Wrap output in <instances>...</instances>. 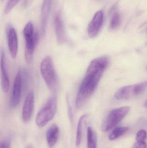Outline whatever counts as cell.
Returning <instances> with one entry per match:
<instances>
[{"instance_id": "cell-1", "label": "cell", "mask_w": 147, "mask_h": 148, "mask_svg": "<svg viewBox=\"0 0 147 148\" xmlns=\"http://www.w3.org/2000/svg\"><path fill=\"white\" fill-rule=\"evenodd\" d=\"M108 64L109 59L106 56L98 57L91 62L77 94L76 104L77 108H82L86 104Z\"/></svg>"}, {"instance_id": "cell-2", "label": "cell", "mask_w": 147, "mask_h": 148, "mask_svg": "<svg viewBox=\"0 0 147 148\" xmlns=\"http://www.w3.org/2000/svg\"><path fill=\"white\" fill-rule=\"evenodd\" d=\"M40 72L49 90L56 92L58 88V77L51 56H46L42 60L40 64Z\"/></svg>"}, {"instance_id": "cell-3", "label": "cell", "mask_w": 147, "mask_h": 148, "mask_svg": "<svg viewBox=\"0 0 147 148\" xmlns=\"http://www.w3.org/2000/svg\"><path fill=\"white\" fill-rule=\"evenodd\" d=\"M57 110V97L53 95L48 99L37 114L35 119L37 126L39 127H45L54 117Z\"/></svg>"}, {"instance_id": "cell-4", "label": "cell", "mask_w": 147, "mask_h": 148, "mask_svg": "<svg viewBox=\"0 0 147 148\" xmlns=\"http://www.w3.org/2000/svg\"><path fill=\"white\" fill-rule=\"evenodd\" d=\"M147 86V82H144L137 84L124 86L115 92V98L117 100H124L138 96L145 92Z\"/></svg>"}, {"instance_id": "cell-5", "label": "cell", "mask_w": 147, "mask_h": 148, "mask_svg": "<svg viewBox=\"0 0 147 148\" xmlns=\"http://www.w3.org/2000/svg\"><path fill=\"white\" fill-rule=\"evenodd\" d=\"M130 110L129 107H123L112 110L109 114L102 125V130L104 132L112 129L121 122Z\"/></svg>"}, {"instance_id": "cell-6", "label": "cell", "mask_w": 147, "mask_h": 148, "mask_svg": "<svg viewBox=\"0 0 147 148\" xmlns=\"http://www.w3.org/2000/svg\"><path fill=\"white\" fill-rule=\"evenodd\" d=\"M22 82V73L20 70H19L14 81L12 95L9 102V107L12 109L16 108L20 103L21 95Z\"/></svg>"}, {"instance_id": "cell-7", "label": "cell", "mask_w": 147, "mask_h": 148, "mask_svg": "<svg viewBox=\"0 0 147 148\" xmlns=\"http://www.w3.org/2000/svg\"><path fill=\"white\" fill-rule=\"evenodd\" d=\"M104 20V12L100 10L95 14L91 21L89 23L87 33L90 38H96L99 34Z\"/></svg>"}, {"instance_id": "cell-8", "label": "cell", "mask_w": 147, "mask_h": 148, "mask_svg": "<svg viewBox=\"0 0 147 148\" xmlns=\"http://www.w3.org/2000/svg\"><path fill=\"white\" fill-rule=\"evenodd\" d=\"M39 38V34L35 32L32 37L25 38L26 44L24 56L27 64H30L33 62L35 49L38 44Z\"/></svg>"}, {"instance_id": "cell-9", "label": "cell", "mask_w": 147, "mask_h": 148, "mask_svg": "<svg viewBox=\"0 0 147 148\" xmlns=\"http://www.w3.org/2000/svg\"><path fill=\"white\" fill-rule=\"evenodd\" d=\"M8 46L10 56L13 59L17 56L18 43L17 34L15 29L10 25H8L6 28Z\"/></svg>"}, {"instance_id": "cell-10", "label": "cell", "mask_w": 147, "mask_h": 148, "mask_svg": "<svg viewBox=\"0 0 147 148\" xmlns=\"http://www.w3.org/2000/svg\"><path fill=\"white\" fill-rule=\"evenodd\" d=\"M35 107V97L33 92H30L26 97L22 110L23 121L28 123L30 121Z\"/></svg>"}, {"instance_id": "cell-11", "label": "cell", "mask_w": 147, "mask_h": 148, "mask_svg": "<svg viewBox=\"0 0 147 148\" xmlns=\"http://www.w3.org/2000/svg\"><path fill=\"white\" fill-rule=\"evenodd\" d=\"M0 67L1 72V87L3 91L7 93L9 88V79L7 72L5 62V52L1 50L0 54Z\"/></svg>"}, {"instance_id": "cell-12", "label": "cell", "mask_w": 147, "mask_h": 148, "mask_svg": "<svg viewBox=\"0 0 147 148\" xmlns=\"http://www.w3.org/2000/svg\"><path fill=\"white\" fill-rule=\"evenodd\" d=\"M54 27L55 33L58 42L60 44H63L66 40L64 26L60 13L57 14L54 20Z\"/></svg>"}, {"instance_id": "cell-13", "label": "cell", "mask_w": 147, "mask_h": 148, "mask_svg": "<svg viewBox=\"0 0 147 148\" xmlns=\"http://www.w3.org/2000/svg\"><path fill=\"white\" fill-rule=\"evenodd\" d=\"M52 0H44L41 11V34L44 36L46 32L47 27L51 11Z\"/></svg>"}, {"instance_id": "cell-14", "label": "cell", "mask_w": 147, "mask_h": 148, "mask_svg": "<svg viewBox=\"0 0 147 148\" xmlns=\"http://www.w3.org/2000/svg\"><path fill=\"white\" fill-rule=\"evenodd\" d=\"M59 133V129L56 124H53L48 129L46 133V139L49 147H53L56 144L58 137Z\"/></svg>"}, {"instance_id": "cell-15", "label": "cell", "mask_w": 147, "mask_h": 148, "mask_svg": "<svg viewBox=\"0 0 147 148\" xmlns=\"http://www.w3.org/2000/svg\"><path fill=\"white\" fill-rule=\"evenodd\" d=\"M87 138L88 148H97V136L91 127H89L87 129Z\"/></svg>"}, {"instance_id": "cell-16", "label": "cell", "mask_w": 147, "mask_h": 148, "mask_svg": "<svg viewBox=\"0 0 147 148\" xmlns=\"http://www.w3.org/2000/svg\"><path fill=\"white\" fill-rule=\"evenodd\" d=\"M87 117H88V115L87 114L83 115L81 116L79 121L77 129V136H76V143L77 146H79L81 143L83 127Z\"/></svg>"}, {"instance_id": "cell-17", "label": "cell", "mask_w": 147, "mask_h": 148, "mask_svg": "<svg viewBox=\"0 0 147 148\" xmlns=\"http://www.w3.org/2000/svg\"><path fill=\"white\" fill-rule=\"evenodd\" d=\"M129 130L128 127H119L115 129L109 136L110 140H114L121 137Z\"/></svg>"}, {"instance_id": "cell-18", "label": "cell", "mask_w": 147, "mask_h": 148, "mask_svg": "<svg viewBox=\"0 0 147 148\" xmlns=\"http://www.w3.org/2000/svg\"><path fill=\"white\" fill-rule=\"evenodd\" d=\"M121 18L120 14L117 12L114 13L112 16L110 21V27L112 29H115L117 28L121 23Z\"/></svg>"}, {"instance_id": "cell-19", "label": "cell", "mask_w": 147, "mask_h": 148, "mask_svg": "<svg viewBox=\"0 0 147 148\" xmlns=\"http://www.w3.org/2000/svg\"><path fill=\"white\" fill-rule=\"evenodd\" d=\"M23 33L25 38L32 37L33 36L34 34L33 25L31 22L27 23L23 29Z\"/></svg>"}, {"instance_id": "cell-20", "label": "cell", "mask_w": 147, "mask_h": 148, "mask_svg": "<svg viewBox=\"0 0 147 148\" xmlns=\"http://www.w3.org/2000/svg\"><path fill=\"white\" fill-rule=\"evenodd\" d=\"M20 0H9L5 9V13L8 14L19 2Z\"/></svg>"}, {"instance_id": "cell-21", "label": "cell", "mask_w": 147, "mask_h": 148, "mask_svg": "<svg viewBox=\"0 0 147 148\" xmlns=\"http://www.w3.org/2000/svg\"><path fill=\"white\" fill-rule=\"evenodd\" d=\"M147 134L146 130H142L139 131L136 134V141L142 142L145 141L146 138Z\"/></svg>"}, {"instance_id": "cell-22", "label": "cell", "mask_w": 147, "mask_h": 148, "mask_svg": "<svg viewBox=\"0 0 147 148\" xmlns=\"http://www.w3.org/2000/svg\"><path fill=\"white\" fill-rule=\"evenodd\" d=\"M146 142H136L134 144L132 148H146Z\"/></svg>"}, {"instance_id": "cell-23", "label": "cell", "mask_w": 147, "mask_h": 148, "mask_svg": "<svg viewBox=\"0 0 147 148\" xmlns=\"http://www.w3.org/2000/svg\"><path fill=\"white\" fill-rule=\"evenodd\" d=\"M0 148H10V143L7 140H3L1 142Z\"/></svg>"}, {"instance_id": "cell-24", "label": "cell", "mask_w": 147, "mask_h": 148, "mask_svg": "<svg viewBox=\"0 0 147 148\" xmlns=\"http://www.w3.org/2000/svg\"><path fill=\"white\" fill-rule=\"evenodd\" d=\"M26 148H33V146H31V145H28L27 147Z\"/></svg>"}]
</instances>
